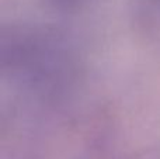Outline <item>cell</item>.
<instances>
[{"label":"cell","mask_w":160,"mask_h":159,"mask_svg":"<svg viewBox=\"0 0 160 159\" xmlns=\"http://www.w3.org/2000/svg\"><path fill=\"white\" fill-rule=\"evenodd\" d=\"M51 3H53L55 6L62 8H70V7H76V6L82 4L86 0H49Z\"/></svg>","instance_id":"obj_2"},{"label":"cell","mask_w":160,"mask_h":159,"mask_svg":"<svg viewBox=\"0 0 160 159\" xmlns=\"http://www.w3.org/2000/svg\"><path fill=\"white\" fill-rule=\"evenodd\" d=\"M146 13L158 14L160 17V0H138Z\"/></svg>","instance_id":"obj_1"}]
</instances>
